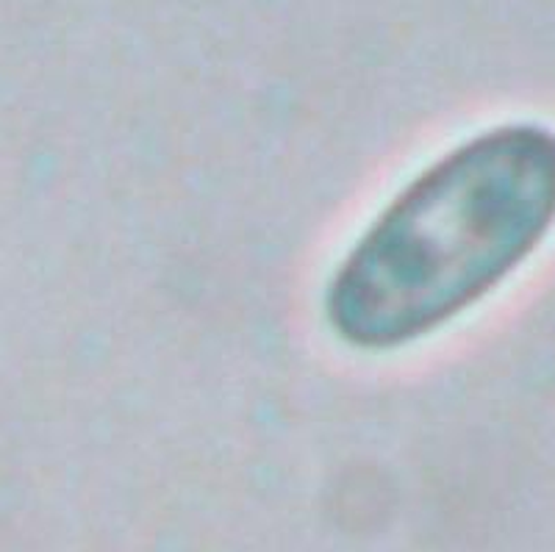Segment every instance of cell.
Wrapping results in <instances>:
<instances>
[{
  "instance_id": "cell-1",
  "label": "cell",
  "mask_w": 555,
  "mask_h": 552,
  "mask_svg": "<svg viewBox=\"0 0 555 552\" xmlns=\"http://www.w3.org/2000/svg\"><path fill=\"white\" fill-rule=\"evenodd\" d=\"M555 228V131L503 123L416 172L345 253L322 297L350 350L391 352L498 292Z\"/></svg>"
}]
</instances>
